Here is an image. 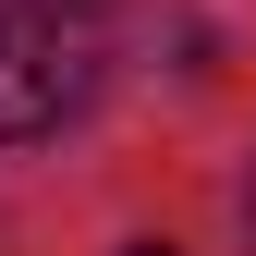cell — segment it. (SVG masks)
<instances>
[{"label":"cell","instance_id":"2","mask_svg":"<svg viewBox=\"0 0 256 256\" xmlns=\"http://www.w3.org/2000/svg\"><path fill=\"white\" fill-rule=\"evenodd\" d=\"M122 256H171V244H122Z\"/></svg>","mask_w":256,"mask_h":256},{"label":"cell","instance_id":"3","mask_svg":"<svg viewBox=\"0 0 256 256\" xmlns=\"http://www.w3.org/2000/svg\"><path fill=\"white\" fill-rule=\"evenodd\" d=\"M244 232H256V183H244Z\"/></svg>","mask_w":256,"mask_h":256},{"label":"cell","instance_id":"1","mask_svg":"<svg viewBox=\"0 0 256 256\" xmlns=\"http://www.w3.org/2000/svg\"><path fill=\"white\" fill-rule=\"evenodd\" d=\"M86 98V37L49 0H0V134H49Z\"/></svg>","mask_w":256,"mask_h":256}]
</instances>
